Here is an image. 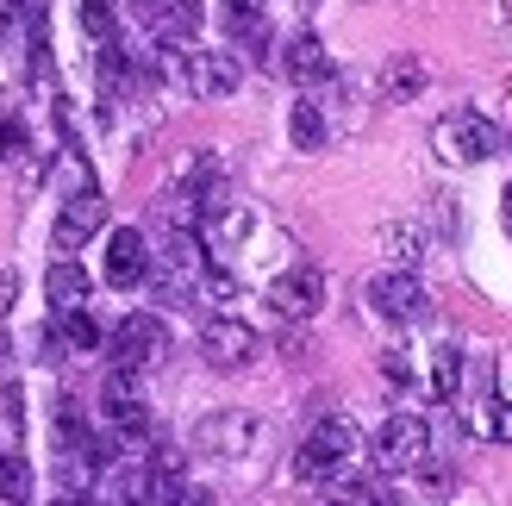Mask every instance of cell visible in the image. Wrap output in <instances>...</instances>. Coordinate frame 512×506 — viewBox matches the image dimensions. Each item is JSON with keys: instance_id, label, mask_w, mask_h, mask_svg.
<instances>
[{"instance_id": "cell-1", "label": "cell", "mask_w": 512, "mask_h": 506, "mask_svg": "<svg viewBox=\"0 0 512 506\" xmlns=\"http://www.w3.org/2000/svg\"><path fill=\"white\" fill-rule=\"evenodd\" d=\"M431 150H438L444 163L469 169V163H488L494 150H500V132L475 107H456V113H444L438 125H431Z\"/></svg>"}, {"instance_id": "cell-2", "label": "cell", "mask_w": 512, "mask_h": 506, "mask_svg": "<svg viewBox=\"0 0 512 506\" xmlns=\"http://www.w3.org/2000/svg\"><path fill=\"white\" fill-rule=\"evenodd\" d=\"M356 450H363V438H356L350 419H319L313 432H306L300 457H294V475L300 482H325V475H338L356 463Z\"/></svg>"}, {"instance_id": "cell-3", "label": "cell", "mask_w": 512, "mask_h": 506, "mask_svg": "<svg viewBox=\"0 0 512 506\" xmlns=\"http://www.w3.org/2000/svg\"><path fill=\"white\" fill-rule=\"evenodd\" d=\"M375 475H406V469H419L431 457V425L419 413H394L388 425L375 432Z\"/></svg>"}, {"instance_id": "cell-4", "label": "cell", "mask_w": 512, "mask_h": 506, "mask_svg": "<svg viewBox=\"0 0 512 506\" xmlns=\"http://www.w3.org/2000/svg\"><path fill=\"white\" fill-rule=\"evenodd\" d=\"M100 419L113 425V438L132 450L144 432H150V407H144V394L132 382V369H113L107 375V388H100Z\"/></svg>"}, {"instance_id": "cell-5", "label": "cell", "mask_w": 512, "mask_h": 506, "mask_svg": "<svg viewBox=\"0 0 512 506\" xmlns=\"http://www.w3.org/2000/svg\"><path fill=\"white\" fill-rule=\"evenodd\" d=\"M107 344H113V363L138 375V369H150V363L169 350V325H163L157 313H125V319L113 325Z\"/></svg>"}, {"instance_id": "cell-6", "label": "cell", "mask_w": 512, "mask_h": 506, "mask_svg": "<svg viewBox=\"0 0 512 506\" xmlns=\"http://www.w3.org/2000/svg\"><path fill=\"white\" fill-rule=\"evenodd\" d=\"M369 307L381 319H394V325H413V319L431 313V294H425V282H419L413 269H381L375 282H369Z\"/></svg>"}, {"instance_id": "cell-7", "label": "cell", "mask_w": 512, "mask_h": 506, "mask_svg": "<svg viewBox=\"0 0 512 506\" xmlns=\"http://www.w3.org/2000/svg\"><path fill=\"white\" fill-rule=\"evenodd\" d=\"M244 82V63L238 50H188V75H182V94L194 100H225Z\"/></svg>"}, {"instance_id": "cell-8", "label": "cell", "mask_w": 512, "mask_h": 506, "mask_svg": "<svg viewBox=\"0 0 512 506\" xmlns=\"http://www.w3.org/2000/svg\"><path fill=\"white\" fill-rule=\"evenodd\" d=\"M100 225H107V200H100V188H82V194H69V200H63L57 225H50V244H57L63 257H69V250H82V244L100 232Z\"/></svg>"}, {"instance_id": "cell-9", "label": "cell", "mask_w": 512, "mask_h": 506, "mask_svg": "<svg viewBox=\"0 0 512 506\" xmlns=\"http://www.w3.org/2000/svg\"><path fill=\"white\" fill-rule=\"evenodd\" d=\"M150 238L138 232V225H119V232H107V282L113 288H144L150 282Z\"/></svg>"}, {"instance_id": "cell-10", "label": "cell", "mask_w": 512, "mask_h": 506, "mask_svg": "<svg viewBox=\"0 0 512 506\" xmlns=\"http://www.w3.org/2000/svg\"><path fill=\"white\" fill-rule=\"evenodd\" d=\"M269 307H275L281 319H313V313L325 307V275H319L313 263L275 275V282H269Z\"/></svg>"}, {"instance_id": "cell-11", "label": "cell", "mask_w": 512, "mask_h": 506, "mask_svg": "<svg viewBox=\"0 0 512 506\" xmlns=\"http://www.w3.org/2000/svg\"><path fill=\"white\" fill-rule=\"evenodd\" d=\"M200 357H207L213 369H244L256 357V332L244 319H207L200 325Z\"/></svg>"}, {"instance_id": "cell-12", "label": "cell", "mask_w": 512, "mask_h": 506, "mask_svg": "<svg viewBox=\"0 0 512 506\" xmlns=\"http://www.w3.org/2000/svg\"><path fill=\"white\" fill-rule=\"evenodd\" d=\"M250 438H256L250 413H207L194 425V450H207V457H244Z\"/></svg>"}, {"instance_id": "cell-13", "label": "cell", "mask_w": 512, "mask_h": 506, "mask_svg": "<svg viewBox=\"0 0 512 506\" xmlns=\"http://www.w3.org/2000/svg\"><path fill=\"white\" fill-rule=\"evenodd\" d=\"M88 294H94V275L75 263V257H57L44 269V300L57 313H75V307H88Z\"/></svg>"}, {"instance_id": "cell-14", "label": "cell", "mask_w": 512, "mask_h": 506, "mask_svg": "<svg viewBox=\"0 0 512 506\" xmlns=\"http://www.w3.org/2000/svg\"><path fill=\"white\" fill-rule=\"evenodd\" d=\"M275 69L288 75V82H300V88H313V82H331V57H325V44H319V38H306V32L281 44Z\"/></svg>"}, {"instance_id": "cell-15", "label": "cell", "mask_w": 512, "mask_h": 506, "mask_svg": "<svg viewBox=\"0 0 512 506\" xmlns=\"http://www.w3.org/2000/svg\"><path fill=\"white\" fill-rule=\"evenodd\" d=\"M200 32V0H169V7L150 13V38L157 44H188Z\"/></svg>"}, {"instance_id": "cell-16", "label": "cell", "mask_w": 512, "mask_h": 506, "mask_svg": "<svg viewBox=\"0 0 512 506\" xmlns=\"http://www.w3.org/2000/svg\"><path fill=\"white\" fill-rule=\"evenodd\" d=\"M381 94L388 100H419L425 94V57H413V50L388 57V69H381Z\"/></svg>"}, {"instance_id": "cell-17", "label": "cell", "mask_w": 512, "mask_h": 506, "mask_svg": "<svg viewBox=\"0 0 512 506\" xmlns=\"http://www.w3.org/2000/svg\"><path fill=\"white\" fill-rule=\"evenodd\" d=\"M219 19H225V32H232L238 44H250V50H263V44H269L263 0H225V7H219Z\"/></svg>"}, {"instance_id": "cell-18", "label": "cell", "mask_w": 512, "mask_h": 506, "mask_svg": "<svg viewBox=\"0 0 512 506\" xmlns=\"http://www.w3.org/2000/svg\"><path fill=\"white\" fill-rule=\"evenodd\" d=\"M50 338H57L63 357H88V350L100 344V325L88 319V307H75V313H57V325H50Z\"/></svg>"}, {"instance_id": "cell-19", "label": "cell", "mask_w": 512, "mask_h": 506, "mask_svg": "<svg viewBox=\"0 0 512 506\" xmlns=\"http://www.w3.org/2000/svg\"><path fill=\"white\" fill-rule=\"evenodd\" d=\"M288 138H294V150H325L331 125H325V113H319V100H294V113H288Z\"/></svg>"}, {"instance_id": "cell-20", "label": "cell", "mask_w": 512, "mask_h": 506, "mask_svg": "<svg viewBox=\"0 0 512 506\" xmlns=\"http://www.w3.org/2000/svg\"><path fill=\"white\" fill-rule=\"evenodd\" d=\"M0 500L7 506L32 500V463H25V450H0Z\"/></svg>"}, {"instance_id": "cell-21", "label": "cell", "mask_w": 512, "mask_h": 506, "mask_svg": "<svg viewBox=\"0 0 512 506\" xmlns=\"http://www.w3.org/2000/svg\"><path fill=\"white\" fill-rule=\"evenodd\" d=\"M431 394L438 400H463V350L444 344L438 357H431Z\"/></svg>"}, {"instance_id": "cell-22", "label": "cell", "mask_w": 512, "mask_h": 506, "mask_svg": "<svg viewBox=\"0 0 512 506\" xmlns=\"http://www.w3.org/2000/svg\"><path fill=\"white\" fill-rule=\"evenodd\" d=\"M469 425H475V432H488L494 444H512V400H481V413H469Z\"/></svg>"}, {"instance_id": "cell-23", "label": "cell", "mask_w": 512, "mask_h": 506, "mask_svg": "<svg viewBox=\"0 0 512 506\" xmlns=\"http://www.w3.org/2000/svg\"><path fill=\"white\" fill-rule=\"evenodd\" d=\"M82 32L94 44H107L119 32V7H113V0H82Z\"/></svg>"}, {"instance_id": "cell-24", "label": "cell", "mask_w": 512, "mask_h": 506, "mask_svg": "<svg viewBox=\"0 0 512 506\" xmlns=\"http://www.w3.org/2000/svg\"><path fill=\"white\" fill-rule=\"evenodd\" d=\"M25 150H32V132L19 119H7L0 125V163H25Z\"/></svg>"}, {"instance_id": "cell-25", "label": "cell", "mask_w": 512, "mask_h": 506, "mask_svg": "<svg viewBox=\"0 0 512 506\" xmlns=\"http://www.w3.org/2000/svg\"><path fill=\"white\" fill-rule=\"evenodd\" d=\"M381 375H388V382H400V388H406V382H413V363H406L400 350H381Z\"/></svg>"}, {"instance_id": "cell-26", "label": "cell", "mask_w": 512, "mask_h": 506, "mask_svg": "<svg viewBox=\"0 0 512 506\" xmlns=\"http://www.w3.org/2000/svg\"><path fill=\"white\" fill-rule=\"evenodd\" d=\"M388 244H394V257H400V263H413V257H419V238L406 232V225H394V232H388Z\"/></svg>"}, {"instance_id": "cell-27", "label": "cell", "mask_w": 512, "mask_h": 506, "mask_svg": "<svg viewBox=\"0 0 512 506\" xmlns=\"http://www.w3.org/2000/svg\"><path fill=\"white\" fill-rule=\"evenodd\" d=\"M13 300H19V282H13V269H0V319L13 313Z\"/></svg>"}, {"instance_id": "cell-28", "label": "cell", "mask_w": 512, "mask_h": 506, "mask_svg": "<svg viewBox=\"0 0 512 506\" xmlns=\"http://www.w3.org/2000/svg\"><path fill=\"white\" fill-rule=\"evenodd\" d=\"M50 506H94V494H75V488H69V494H57Z\"/></svg>"}, {"instance_id": "cell-29", "label": "cell", "mask_w": 512, "mask_h": 506, "mask_svg": "<svg viewBox=\"0 0 512 506\" xmlns=\"http://www.w3.org/2000/svg\"><path fill=\"white\" fill-rule=\"evenodd\" d=\"M363 506H413V500H394V494H369Z\"/></svg>"}, {"instance_id": "cell-30", "label": "cell", "mask_w": 512, "mask_h": 506, "mask_svg": "<svg viewBox=\"0 0 512 506\" xmlns=\"http://www.w3.org/2000/svg\"><path fill=\"white\" fill-rule=\"evenodd\" d=\"M7 363H13V338H7V332H0V369H7Z\"/></svg>"}, {"instance_id": "cell-31", "label": "cell", "mask_w": 512, "mask_h": 506, "mask_svg": "<svg viewBox=\"0 0 512 506\" xmlns=\"http://www.w3.org/2000/svg\"><path fill=\"white\" fill-rule=\"evenodd\" d=\"M132 7H138V13L150 19V13H157V7H169V0H132Z\"/></svg>"}, {"instance_id": "cell-32", "label": "cell", "mask_w": 512, "mask_h": 506, "mask_svg": "<svg viewBox=\"0 0 512 506\" xmlns=\"http://www.w3.org/2000/svg\"><path fill=\"white\" fill-rule=\"evenodd\" d=\"M500 213H506V225H512V188H506V194H500Z\"/></svg>"}, {"instance_id": "cell-33", "label": "cell", "mask_w": 512, "mask_h": 506, "mask_svg": "<svg viewBox=\"0 0 512 506\" xmlns=\"http://www.w3.org/2000/svg\"><path fill=\"white\" fill-rule=\"evenodd\" d=\"M19 7H32V0H19Z\"/></svg>"}]
</instances>
